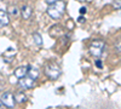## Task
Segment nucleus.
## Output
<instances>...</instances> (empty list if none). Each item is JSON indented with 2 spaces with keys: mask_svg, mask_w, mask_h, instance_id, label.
<instances>
[{
  "mask_svg": "<svg viewBox=\"0 0 121 109\" xmlns=\"http://www.w3.org/2000/svg\"><path fill=\"white\" fill-rule=\"evenodd\" d=\"M116 50H117V51H121V43H119V44H117V46H116Z\"/></svg>",
  "mask_w": 121,
  "mask_h": 109,
  "instance_id": "obj_18",
  "label": "nucleus"
},
{
  "mask_svg": "<svg viewBox=\"0 0 121 109\" xmlns=\"http://www.w3.org/2000/svg\"><path fill=\"white\" fill-rule=\"evenodd\" d=\"M44 72H45L46 76L50 78L51 80H57V79L60 76V74H62V70H60L59 65L56 64V63H48V64H46Z\"/></svg>",
  "mask_w": 121,
  "mask_h": 109,
  "instance_id": "obj_2",
  "label": "nucleus"
},
{
  "mask_svg": "<svg viewBox=\"0 0 121 109\" xmlns=\"http://www.w3.org/2000/svg\"><path fill=\"white\" fill-rule=\"evenodd\" d=\"M32 15H33V9L30 5L26 4L21 7V16H22L23 19H29Z\"/></svg>",
  "mask_w": 121,
  "mask_h": 109,
  "instance_id": "obj_7",
  "label": "nucleus"
},
{
  "mask_svg": "<svg viewBox=\"0 0 121 109\" xmlns=\"http://www.w3.org/2000/svg\"><path fill=\"white\" fill-rule=\"evenodd\" d=\"M65 11V3L62 1V0H59V1L52 4V5H50L47 7V15L51 17L52 19H58L62 17V15L64 13Z\"/></svg>",
  "mask_w": 121,
  "mask_h": 109,
  "instance_id": "obj_1",
  "label": "nucleus"
},
{
  "mask_svg": "<svg viewBox=\"0 0 121 109\" xmlns=\"http://www.w3.org/2000/svg\"><path fill=\"white\" fill-rule=\"evenodd\" d=\"M33 40H34L35 45H38V46L43 45V38H41V35H40L39 33H34L33 34Z\"/></svg>",
  "mask_w": 121,
  "mask_h": 109,
  "instance_id": "obj_13",
  "label": "nucleus"
},
{
  "mask_svg": "<svg viewBox=\"0 0 121 109\" xmlns=\"http://www.w3.org/2000/svg\"><path fill=\"white\" fill-rule=\"evenodd\" d=\"M28 76H30V78H33L34 80H36L38 76H39V70H38L36 68H34V67L30 65V67H29V72H28Z\"/></svg>",
  "mask_w": 121,
  "mask_h": 109,
  "instance_id": "obj_12",
  "label": "nucleus"
},
{
  "mask_svg": "<svg viewBox=\"0 0 121 109\" xmlns=\"http://www.w3.org/2000/svg\"><path fill=\"white\" fill-rule=\"evenodd\" d=\"M45 1L48 4V5H52V4H55V3H57V1H59V0H45Z\"/></svg>",
  "mask_w": 121,
  "mask_h": 109,
  "instance_id": "obj_16",
  "label": "nucleus"
},
{
  "mask_svg": "<svg viewBox=\"0 0 121 109\" xmlns=\"http://www.w3.org/2000/svg\"><path fill=\"white\" fill-rule=\"evenodd\" d=\"M114 9H121V0H113Z\"/></svg>",
  "mask_w": 121,
  "mask_h": 109,
  "instance_id": "obj_14",
  "label": "nucleus"
},
{
  "mask_svg": "<svg viewBox=\"0 0 121 109\" xmlns=\"http://www.w3.org/2000/svg\"><path fill=\"white\" fill-rule=\"evenodd\" d=\"M104 48H105V43L103 40H93L90 44V53L93 57L98 58L99 56H102Z\"/></svg>",
  "mask_w": 121,
  "mask_h": 109,
  "instance_id": "obj_3",
  "label": "nucleus"
},
{
  "mask_svg": "<svg viewBox=\"0 0 121 109\" xmlns=\"http://www.w3.org/2000/svg\"><path fill=\"white\" fill-rule=\"evenodd\" d=\"M86 12V7H81V9H80V13H81V15H84Z\"/></svg>",
  "mask_w": 121,
  "mask_h": 109,
  "instance_id": "obj_17",
  "label": "nucleus"
},
{
  "mask_svg": "<svg viewBox=\"0 0 121 109\" xmlns=\"http://www.w3.org/2000/svg\"><path fill=\"white\" fill-rule=\"evenodd\" d=\"M15 56H16V50L12 48V47H9L7 50L3 53V57L5 58L6 62H12V59L15 58Z\"/></svg>",
  "mask_w": 121,
  "mask_h": 109,
  "instance_id": "obj_8",
  "label": "nucleus"
},
{
  "mask_svg": "<svg viewBox=\"0 0 121 109\" xmlns=\"http://www.w3.org/2000/svg\"><path fill=\"white\" fill-rule=\"evenodd\" d=\"M15 100H16L17 103H24L27 101V96H26L24 92H17L15 95Z\"/></svg>",
  "mask_w": 121,
  "mask_h": 109,
  "instance_id": "obj_11",
  "label": "nucleus"
},
{
  "mask_svg": "<svg viewBox=\"0 0 121 109\" xmlns=\"http://www.w3.org/2000/svg\"><path fill=\"white\" fill-rule=\"evenodd\" d=\"M0 100H1V104L7 107V108H13L15 107L16 100H15V96L11 92H3Z\"/></svg>",
  "mask_w": 121,
  "mask_h": 109,
  "instance_id": "obj_4",
  "label": "nucleus"
},
{
  "mask_svg": "<svg viewBox=\"0 0 121 109\" xmlns=\"http://www.w3.org/2000/svg\"><path fill=\"white\" fill-rule=\"evenodd\" d=\"M29 67L30 65H22V67H18L16 70H15V76L18 79H23L24 76L28 75V72H29Z\"/></svg>",
  "mask_w": 121,
  "mask_h": 109,
  "instance_id": "obj_6",
  "label": "nucleus"
},
{
  "mask_svg": "<svg viewBox=\"0 0 121 109\" xmlns=\"http://www.w3.org/2000/svg\"><path fill=\"white\" fill-rule=\"evenodd\" d=\"M79 22H85V18L84 17H79Z\"/></svg>",
  "mask_w": 121,
  "mask_h": 109,
  "instance_id": "obj_19",
  "label": "nucleus"
},
{
  "mask_svg": "<svg viewBox=\"0 0 121 109\" xmlns=\"http://www.w3.org/2000/svg\"><path fill=\"white\" fill-rule=\"evenodd\" d=\"M9 23H10L9 13H7V12H5L4 10L1 9V11H0V26H1V27H6Z\"/></svg>",
  "mask_w": 121,
  "mask_h": 109,
  "instance_id": "obj_9",
  "label": "nucleus"
},
{
  "mask_svg": "<svg viewBox=\"0 0 121 109\" xmlns=\"http://www.w3.org/2000/svg\"><path fill=\"white\" fill-rule=\"evenodd\" d=\"M95 63H96V67H97V68H99V69H102V68H103V62L100 61V59H98V58H97Z\"/></svg>",
  "mask_w": 121,
  "mask_h": 109,
  "instance_id": "obj_15",
  "label": "nucleus"
},
{
  "mask_svg": "<svg viewBox=\"0 0 121 109\" xmlns=\"http://www.w3.org/2000/svg\"><path fill=\"white\" fill-rule=\"evenodd\" d=\"M34 84H35V80L30 76H24L23 79H19V86L24 90H29V88H33L34 87Z\"/></svg>",
  "mask_w": 121,
  "mask_h": 109,
  "instance_id": "obj_5",
  "label": "nucleus"
},
{
  "mask_svg": "<svg viewBox=\"0 0 121 109\" xmlns=\"http://www.w3.org/2000/svg\"><path fill=\"white\" fill-rule=\"evenodd\" d=\"M7 13H9V16H13V17H17L19 13H21V10H19V9L16 6V5H11V6H9Z\"/></svg>",
  "mask_w": 121,
  "mask_h": 109,
  "instance_id": "obj_10",
  "label": "nucleus"
}]
</instances>
